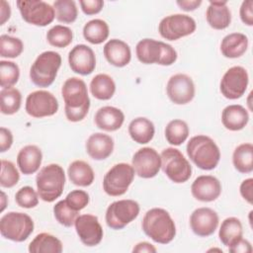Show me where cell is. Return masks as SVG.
<instances>
[{
    "label": "cell",
    "mask_w": 253,
    "mask_h": 253,
    "mask_svg": "<svg viewBox=\"0 0 253 253\" xmlns=\"http://www.w3.org/2000/svg\"><path fill=\"white\" fill-rule=\"evenodd\" d=\"M97 127L106 131H115L124 124L125 115L124 113L112 106H105L100 108L94 117Z\"/></svg>",
    "instance_id": "23"
},
{
    "label": "cell",
    "mask_w": 253,
    "mask_h": 253,
    "mask_svg": "<svg viewBox=\"0 0 253 253\" xmlns=\"http://www.w3.org/2000/svg\"><path fill=\"white\" fill-rule=\"evenodd\" d=\"M176 3L180 7V9L186 12H190V11L196 10L202 4V1L201 0H178Z\"/></svg>",
    "instance_id": "50"
},
{
    "label": "cell",
    "mask_w": 253,
    "mask_h": 253,
    "mask_svg": "<svg viewBox=\"0 0 253 253\" xmlns=\"http://www.w3.org/2000/svg\"><path fill=\"white\" fill-rule=\"evenodd\" d=\"M248 38L242 33H231L226 35L220 42V51L227 58L242 56L248 48Z\"/></svg>",
    "instance_id": "27"
},
{
    "label": "cell",
    "mask_w": 253,
    "mask_h": 253,
    "mask_svg": "<svg viewBox=\"0 0 253 253\" xmlns=\"http://www.w3.org/2000/svg\"><path fill=\"white\" fill-rule=\"evenodd\" d=\"M30 253H61L62 243L52 234L42 232L29 244Z\"/></svg>",
    "instance_id": "30"
},
{
    "label": "cell",
    "mask_w": 253,
    "mask_h": 253,
    "mask_svg": "<svg viewBox=\"0 0 253 253\" xmlns=\"http://www.w3.org/2000/svg\"><path fill=\"white\" fill-rule=\"evenodd\" d=\"M228 251L231 253H251L252 246L248 240L240 238L238 241L228 247Z\"/></svg>",
    "instance_id": "49"
},
{
    "label": "cell",
    "mask_w": 253,
    "mask_h": 253,
    "mask_svg": "<svg viewBox=\"0 0 253 253\" xmlns=\"http://www.w3.org/2000/svg\"><path fill=\"white\" fill-rule=\"evenodd\" d=\"M74 225L76 233L84 245L92 247L102 241L104 231L96 215L80 214L77 216Z\"/></svg>",
    "instance_id": "17"
},
{
    "label": "cell",
    "mask_w": 253,
    "mask_h": 253,
    "mask_svg": "<svg viewBox=\"0 0 253 253\" xmlns=\"http://www.w3.org/2000/svg\"><path fill=\"white\" fill-rule=\"evenodd\" d=\"M60 65L61 56L58 52L52 50L43 51L32 64L30 78L39 87H48L53 83Z\"/></svg>",
    "instance_id": "6"
},
{
    "label": "cell",
    "mask_w": 253,
    "mask_h": 253,
    "mask_svg": "<svg viewBox=\"0 0 253 253\" xmlns=\"http://www.w3.org/2000/svg\"><path fill=\"white\" fill-rule=\"evenodd\" d=\"M160 157L161 169L172 182L181 184L190 179L192 166L179 149L167 147L162 150Z\"/></svg>",
    "instance_id": "8"
},
{
    "label": "cell",
    "mask_w": 253,
    "mask_h": 253,
    "mask_svg": "<svg viewBox=\"0 0 253 253\" xmlns=\"http://www.w3.org/2000/svg\"><path fill=\"white\" fill-rule=\"evenodd\" d=\"M68 63L73 72L85 76L95 70L96 56L88 45L76 44L68 53Z\"/></svg>",
    "instance_id": "19"
},
{
    "label": "cell",
    "mask_w": 253,
    "mask_h": 253,
    "mask_svg": "<svg viewBox=\"0 0 253 253\" xmlns=\"http://www.w3.org/2000/svg\"><path fill=\"white\" fill-rule=\"evenodd\" d=\"M55 18L58 22L71 24L78 16V10L73 0H56L53 2Z\"/></svg>",
    "instance_id": "38"
},
{
    "label": "cell",
    "mask_w": 253,
    "mask_h": 253,
    "mask_svg": "<svg viewBox=\"0 0 253 253\" xmlns=\"http://www.w3.org/2000/svg\"><path fill=\"white\" fill-rule=\"evenodd\" d=\"M191 193L200 202H213L221 194V184L214 176L201 175L193 182Z\"/></svg>",
    "instance_id": "20"
},
{
    "label": "cell",
    "mask_w": 253,
    "mask_h": 253,
    "mask_svg": "<svg viewBox=\"0 0 253 253\" xmlns=\"http://www.w3.org/2000/svg\"><path fill=\"white\" fill-rule=\"evenodd\" d=\"M20 68L13 61H0V85L2 89L13 87L19 80Z\"/></svg>",
    "instance_id": "39"
},
{
    "label": "cell",
    "mask_w": 253,
    "mask_h": 253,
    "mask_svg": "<svg viewBox=\"0 0 253 253\" xmlns=\"http://www.w3.org/2000/svg\"><path fill=\"white\" fill-rule=\"evenodd\" d=\"M20 180V174L13 162L9 160H1L0 185L3 188H12Z\"/></svg>",
    "instance_id": "42"
},
{
    "label": "cell",
    "mask_w": 253,
    "mask_h": 253,
    "mask_svg": "<svg viewBox=\"0 0 253 253\" xmlns=\"http://www.w3.org/2000/svg\"><path fill=\"white\" fill-rule=\"evenodd\" d=\"M135 53L137 59L144 64L169 66L177 60V51L172 45L153 39L139 41L135 46Z\"/></svg>",
    "instance_id": "5"
},
{
    "label": "cell",
    "mask_w": 253,
    "mask_h": 253,
    "mask_svg": "<svg viewBox=\"0 0 253 253\" xmlns=\"http://www.w3.org/2000/svg\"><path fill=\"white\" fill-rule=\"evenodd\" d=\"M248 122V111L241 105H229L225 107L221 113V123L228 130H240L246 126Z\"/></svg>",
    "instance_id": "26"
},
{
    "label": "cell",
    "mask_w": 253,
    "mask_h": 253,
    "mask_svg": "<svg viewBox=\"0 0 253 253\" xmlns=\"http://www.w3.org/2000/svg\"><path fill=\"white\" fill-rule=\"evenodd\" d=\"M239 15L244 25L253 26V1L252 0H246L242 2L239 10Z\"/></svg>",
    "instance_id": "46"
},
{
    "label": "cell",
    "mask_w": 253,
    "mask_h": 253,
    "mask_svg": "<svg viewBox=\"0 0 253 253\" xmlns=\"http://www.w3.org/2000/svg\"><path fill=\"white\" fill-rule=\"evenodd\" d=\"M11 16V8L8 2L1 0L0 2V25H4Z\"/></svg>",
    "instance_id": "51"
},
{
    "label": "cell",
    "mask_w": 253,
    "mask_h": 253,
    "mask_svg": "<svg viewBox=\"0 0 253 253\" xmlns=\"http://www.w3.org/2000/svg\"><path fill=\"white\" fill-rule=\"evenodd\" d=\"M13 143V134L10 129L2 126L0 128V152L7 151Z\"/></svg>",
    "instance_id": "48"
},
{
    "label": "cell",
    "mask_w": 253,
    "mask_h": 253,
    "mask_svg": "<svg viewBox=\"0 0 253 253\" xmlns=\"http://www.w3.org/2000/svg\"><path fill=\"white\" fill-rule=\"evenodd\" d=\"M131 166L140 178H153L161 169L160 154L152 147H142L133 154Z\"/></svg>",
    "instance_id": "15"
},
{
    "label": "cell",
    "mask_w": 253,
    "mask_h": 253,
    "mask_svg": "<svg viewBox=\"0 0 253 253\" xmlns=\"http://www.w3.org/2000/svg\"><path fill=\"white\" fill-rule=\"evenodd\" d=\"M139 205L133 200H119L112 203L106 211V223L115 230L123 229L139 214Z\"/></svg>",
    "instance_id": "10"
},
{
    "label": "cell",
    "mask_w": 253,
    "mask_h": 253,
    "mask_svg": "<svg viewBox=\"0 0 253 253\" xmlns=\"http://www.w3.org/2000/svg\"><path fill=\"white\" fill-rule=\"evenodd\" d=\"M189 126L185 121L176 119L170 121L165 127V138L172 145H180L189 136Z\"/></svg>",
    "instance_id": "35"
},
{
    "label": "cell",
    "mask_w": 253,
    "mask_h": 253,
    "mask_svg": "<svg viewBox=\"0 0 253 253\" xmlns=\"http://www.w3.org/2000/svg\"><path fill=\"white\" fill-rule=\"evenodd\" d=\"M24 49L23 42L15 37L2 35L0 37V55L7 58L18 57Z\"/></svg>",
    "instance_id": "40"
},
{
    "label": "cell",
    "mask_w": 253,
    "mask_h": 253,
    "mask_svg": "<svg viewBox=\"0 0 253 253\" xmlns=\"http://www.w3.org/2000/svg\"><path fill=\"white\" fill-rule=\"evenodd\" d=\"M208 24L214 30H224L231 22V13L226 1H210L206 12Z\"/></svg>",
    "instance_id": "25"
},
{
    "label": "cell",
    "mask_w": 253,
    "mask_h": 253,
    "mask_svg": "<svg viewBox=\"0 0 253 253\" xmlns=\"http://www.w3.org/2000/svg\"><path fill=\"white\" fill-rule=\"evenodd\" d=\"M109 26L101 19H93L83 27L84 39L92 44H100L109 37Z\"/></svg>",
    "instance_id": "34"
},
{
    "label": "cell",
    "mask_w": 253,
    "mask_h": 253,
    "mask_svg": "<svg viewBox=\"0 0 253 253\" xmlns=\"http://www.w3.org/2000/svg\"><path fill=\"white\" fill-rule=\"evenodd\" d=\"M67 205L74 211H81L89 204V195L83 190H73L65 198Z\"/></svg>",
    "instance_id": "44"
},
{
    "label": "cell",
    "mask_w": 253,
    "mask_h": 253,
    "mask_svg": "<svg viewBox=\"0 0 253 253\" xmlns=\"http://www.w3.org/2000/svg\"><path fill=\"white\" fill-rule=\"evenodd\" d=\"M0 110L4 115H13L17 113L21 107V92L14 87L4 88L0 91Z\"/></svg>",
    "instance_id": "36"
},
{
    "label": "cell",
    "mask_w": 253,
    "mask_h": 253,
    "mask_svg": "<svg viewBox=\"0 0 253 253\" xmlns=\"http://www.w3.org/2000/svg\"><path fill=\"white\" fill-rule=\"evenodd\" d=\"M243 230L241 221L237 217H227L225 218L219 227L218 237L224 246H231L240 238H242Z\"/></svg>",
    "instance_id": "32"
},
{
    "label": "cell",
    "mask_w": 253,
    "mask_h": 253,
    "mask_svg": "<svg viewBox=\"0 0 253 253\" xmlns=\"http://www.w3.org/2000/svg\"><path fill=\"white\" fill-rule=\"evenodd\" d=\"M186 150L192 162L202 170L214 169L220 159V151L216 143L204 134L191 137Z\"/></svg>",
    "instance_id": "3"
},
{
    "label": "cell",
    "mask_w": 253,
    "mask_h": 253,
    "mask_svg": "<svg viewBox=\"0 0 253 253\" xmlns=\"http://www.w3.org/2000/svg\"><path fill=\"white\" fill-rule=\"evenodd\" d=\"M17 205L24 209H33L39 204V194L31 186H25L18 190L15 195Z\"/></svg>",
    "instance_id": "43"
},
{
    "label": "cell",
    "mask_w": 253,
    "mask_h": 253,
    "mask_svg": "<svg viewBox=\"0 0 253 253\" xmlns=\"http://www.w3.org/2000/svg\"><path fill=\"white\" fill-rule=\"evenodd\" d=\"M166 92L172 103L185 105L190 103L195 97V84L187 74L177 73L169 78Z\"/></svg>",
    "instance_id": "16"
},
{
    "label": "cell",
    "mask_w": 253,
    "mask_h": 253,
    "mask_svg": "<svg viewBox=\"0 0 253 253\" xmlns=\"http://www.w3.org/2000/svg\"><path fill=\"white\" fill-rule=\"evenodd\" d=\"M79 211L71 209L65 200H61L57 202L53 207V213L55 219L61 225L65 227H70L74 224L77 216L79 215Z\"/></svg>",
    "instance_id": "41"
},
{
    "label": "cell",
    "mask_w": 253,
    "mask_h": 253,
    "mask_svg": "<svg viewBox=\"0 0 253 253\" xmlns=\"http://www.w3.org/2000/svg\"><path fill=\"white\" fill-rule=\"evenodd\" d=\"M128 133L134 142L138 144H146L153 138L155 127L150 120L139 117L133 119L129 123Z\"/></svg>",
    "instance_id": "28"
},
{
    "label": "cell",
    "mask_w": 253,
    "mask_h": 253,
    "mask_svg": "<svg viewBox=\"0 0 253 253\" xmlns=\"http://www.w3.org/2000/svg\"><path fill=\"white\" fill-rule=\"evenodd\" d=\"M17 7L24 21L27 23L44 27L55 18L54 8L42 0H18Z\"/></svg>",
    "instance_id": "11"
},
{
    "label": "cell",
    "mask_w": 253,
    "mask_h": 253,
    "mask_svg": "<svg viewBox=\"0 0 253 253\" xmlns=\"http://www.w3.org/2000/svg\"><path fill=\"white\" fill-rule=\"evenodd\" d=\"M25 110L33 118L49 117L57 112L58 102L52 93L45 90H38L28 95Z\"/></svg>",
    "instance_id": "14"
},
{
    "label": "cell",
    "mask_w": 253,
    "mask_h": 253,
    "mask_svg": "<svg viewBox=\"0 0 253 253\" xmlns=\"http://www.w3.org/2000/svg\"><path fill=\"white\" fill-rule=\"evenodd\" d=\"M195 20L185 14H173L163 18L158 25L160 36L168 41H177L196 31Z\"/></svg>",
    "instance_id": "12"
},
{
    "label": "cell",
    "mask_w": 253,
    "mask_h": 253,
    "mask_svg": "<svg viewBox=\"0 0 253 253\" xmlns=\"http://www.w3.org/2000/svg\"><path fill=\"white\" fill-rule=\"evenodd\" d=\"M47 42L55 47H66L72 42L73 40V33L70 28L56 25L49 29L46 34Z\"/></svg>",
    "instance_id": "37"
},
{
    "label": "cell",
    "mask_w": 253,
    "mask_h": 253,
    "mask_svg": "<svg viewBox=\"0 0 253 253\" xmlns=\"http://www.w3.org/2000/svg\"><path fill=\"white\" fill-rule=\"evenodd\" d=\"M248 82L249 77L246 69L242 66H232L223 74L219 90L226 99L236 100L244 95Z\"/></svg>",
    "instance_id": "13"
},
{
    "label": "cell",
    "mask_w": 253,
    "mask_h": 253,
    "mask_svg": "<svg viewBox=\"0 0 253 253\" xmlns=\"http://www.w3.org/2000/svg\"><path fill=\"white\" fill-rule=\"evenodd\" d=\"M61 95L64 101L66 119L72 123L82 121L90 108V99L85 82L78 77L68 78L62 85Z\"/></svg>",
    "instance_id": "1"
},
{
    "label": "cell",
    "mask_w": 253,
    "mask_h": 253,
    "mask_svg": "<svg viewBox=\"0 0 253 253\" xmlns=\"http://www.w3.org/2000/svg\"><path fill=\"white\" fill-rule=\"evenodd\" d=\"M141 227L143 232L154 242L170 243L176 235V225L170 213L160 208H153L143 216Z\"/></svg>",
    "instance_id": "2"
},
{
    "label": "cell",
    "mask_w": 253,
    "mask_h": 253,
    "mask_svg": "<svg viewBox=\"0 0 253 253\" xmlns=\"http://www.w3.org/2000/svg\"><path fill=\"white\" fill-rule=\"evenodd\" d=\"M86 152L94 160H104L108 158L114 150L113 138L102 132L91 134L86 140Z\"/></svg>",
    "instance_id": "22"
},
{
    "label": "cell",
    "mask_w": 253,
    "mask_h": 253,
    "mask_svg": "<svg viewBox=\"0 0 253 253\" xmlns=\"http://www.w3.org/2000/svg\"><path fill=\"white\" fill-rule=\"evenodd\" d=\"M232 163L234 168L243 174L253 171V145L252 143L239 144L233 151Z\"/></svg>",
    "instance_id": "33"
},
{
    "label": "cell",
    "mask_w": 253,
    "mask_h": 253,
    "mask_svg": "<svg viewBox=\"0 0 253 253\" xmlns=\"http://www.w3.org/2000/svg\"><path fill=\"white\" fill-rule=\"evenodd\" d=\"M156 251H157V249H156L152 244H150V243H148V242H145V241L137 243V244L133 247V249H132V252H139V253H141V252L154 253V252H156Z\"/></svg>",
    "instance_id": "52"
},
{
    "label": "cell",
    "mask_w": 253,
    "mask_h": 253,
    "mask_svg": "<svg viewBox=\"0 0 253 253\" xmlns=\"http://www.w3.org/2000/svg\"><path fill=\"white\" fill-rule=\"evenodd\" d=\"M36 184L39 197L51 203L59 198L65 185V173L63 168L55 163L42 167L36 177Z\"/></svg>",
    "instance_id": "4"
},
{
    "label": "cell",
    "mask_w": 253,
    "mask_h": 253,
    "mask_svg": "<svg viewBox=\"0 0 253 253\" xmlns=\"http://www.w3.org/2000/svg\"><path fill=\"white\" fill-rule=\"evenodd\" d=\"M90 92L98 100H110L116 92L115 81L108 74H97L90 82Z\"/></svg>",
    "instance_id": "31"
},
{
    "label": "cell",
    "mask_w": 253,
    "mask_h": 253,
    "mask_svg": "<svg viewBox=\"0 0 253 253\" xmlns=\"http://www.w3.org/2000/svg\"><path fill=\"white\" fill-rule=\"evenodd\" d=\"M69 180L76 186L88 187L95 178L92 167L83 160H75L70 163L67 170Z\"/></svg>",
    "instance_id": "29"
},
{
    "label": "cell",
    "mask_w": 253,
    "mask_h": 253,
    "mask_svg": "<svg viewBox=\"0 0 253 253\" xmlns=\"http://www.w3.org/2000/svg\"><path fill=\"white\" fill-rule=\"evenodd\" d=\"M34 220L30 215L19 211L5 213L0 219L1 235L15 242H23L34 231Z\"/></svg>",
    "instance_id": "7"
},
{
    "label": "cell",
    "mask_w": 253,
    "mask_h": 253,
    "mask_svg": "<svg viewBox=\"0 0 253 253\" xmlns=\"http://www.w3.org/2000/svg\"><path fill=\"white\" fill-rule=\"evenodd\" d=\"M134 169L127 163L115 164L104 176L103 189L112 197H119L126 193L134 178Z\"/></svg>",
    "instance_id": "9"
},
{
    "label": "cell",
    "mask_w": 253,
    "mask_h": 253,
    "mask_svg": "<svg viewBox=\"0 0 253 253\" xmlns=\"http://www.w3.org/2000/svg\"><path fill=\"white\" fill-rule=\"evenodd\" d=\"M240 195L250 205L253 203V179L248 178L244 180L239 188Z\"/></svg>",
    "instance_id": "47"
},
{
    "label": "cell",
    "mask_w": 253,
    "mask_h": 253,
    "mask_svg": "<svg viewBox=\"0 0 253 253\" xmlns=\"http://www.w3.org/2000/svg\"><path fill=\"white\" fill-rule=\"evenodd\" d=\"M81 10L86 15H95L101 12L104 6L102 0H81L79 1Z\"/></svg>",
    "instance_id": "45"
},
{
    "label": "cell",
    "mask_w": 253,
    "mask_h": 253,
    "mask_svg": "<svg viewBox=\"0 0 253 253\" xmlns=\"http://www.w3.org/2000/svg\"><path fill=\"white\" fill-rule=\"evenodd\" d=\"M103 52L107 61L116 67H124L127 65L131 59L129 45L118 39L108 41L104 45Z\"/></svg>",
    "instance_id": "21"
},
{
    "label": "cell",
    "mask_w": 253,
    "mask_h": 253,
    "mask_svg": "<svg viewBox=\"0 0 253 253\" xmlns=\"http://www.w3.org/2000/svg\"><path fill=\"white\" fill-rule=\"evenodd\" d=\"M1 195H2V198H1V200H2V204H1V206H2V208H1V211H3L5 210V208H6V203H5V201L7 200V198H6V195H5V193H4V192H2V193H1Z\"/></svg>",
    "instance_id": "53"
},
{
    "label": "cell",
    "mask_w": 253,
    "mask_h": 253,
    "mask_svg": "<svg viewBox=\"0 0 253 253\" xmlns=\"http://www.w3.org/2000/svg\"><path fill=\"white\" fill-rule=\"evenodd\" d=\"M218 214L211 208H198L190 216V226L193 232L201 237L214 233L218 226Z\"/></svg>",
    "instance_id": "18"
},
{
    "label": "cell",
    "mask_w": 253,
    "mask_h": 253,
    "mask_svg": "<svg viewBox=\"0 0 253 253\" xmlns=\"http://www.w3.org/2000/svg\"><path fill=\"white\" fill-rule=\"evenodd\" d=\"M42 150L34 144L24 146L17 155V165L20 171L25 175L36 173L42 164Z\"/></svg>",
    "instance_id": "24"
}]
</instances>
